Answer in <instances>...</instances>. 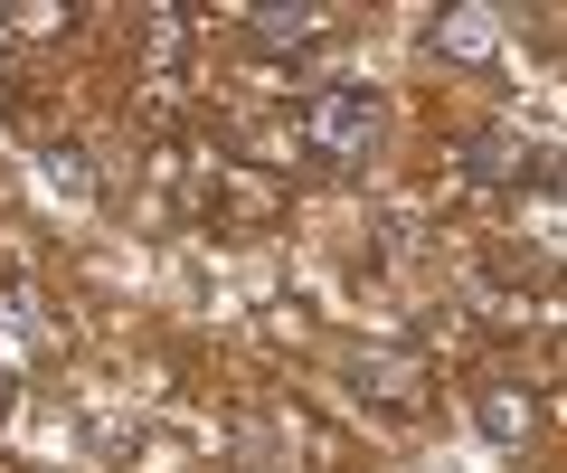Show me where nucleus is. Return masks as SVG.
I'll use <instances>...</instances> for the list:
<instances>
[{"mask_svg": "<svg viewBox=\"0 0 567 473\" xmlns=\"http://www.w3.org/2000/svg\"><path fill=\"white\" fill-rule=\"evenodd\" d=\"M379 95L369 85H322L312 95V143H322V162H369L379 152Z\"/></svg>", "mask_w": 567, "mask_h": 473, "instance_id": "nucleus-1", "label": "nucleus"}, {"mask_svg": "<svg viewBox=\"0 0 567 473\" xmlns=\"http://www.w3.org/2000/svg\"><path fill=\"white\" fill-rule=\"evenodd\" d=\"M341 379L369 398V408H388V417H416L425 408V370L406 360V350H369L360 341V350H341Z\"/></svg>", "mask_w": 567, "mask_h": 473, "instance_id": "nucleus-2", "label": "nucleus"}, {"mask_svg": "<svg viewBox=\"0 0 567 473\" xmlns=\"http://www.w3.org/2000/svg\"><path fill=\"white\" fill-rule=\"evenodd\" d=\"M0 341L29 350V360H48V350H58V322H48V304H39L29 285H10V275H0Z\"/></svg>", "mask_w": 567, "mask_h": 473, "instance_id": "nucleus-3", "label": "nucleus"}, {"mask_svg": "<svg viewBox=\"0 0 567 473\" xmlns=\"http://www.w3.org/2000/svg\"><path fill=\"white\" fill-rule=\"evenodd\" d=\"M246 39L275 48V58H293V48L322 39V10H246Z\"/></svg>", "mask_w": 567, "mask_h": 473, "instance_id": "nucleus-4", "label": "nucleus"}, {"mask_svg": "<svg viewBox=\"0 0 567 473\" xmlns=\"http://www.w3.org/2000/svg\"><path fill=\"white\" fill-rule=\"evenodd\" d=\"M492 29H502L492 10H435V48H445V58H483Z\"/></svg>", "mask_w": 567, "mask_h": 473, "instance_id": "nucleus-5", "label": "nucleus"}, {"mask_svg": "<svg viewBox=\"0 0 567 473\" xmlns=\"http://www.w3.org/2000/svg\"><path fill=\"white\" fill-rule=\"evenodd\" d=\"M529 417H539V408H529L520 389H502V398H483V435H492V445H529Z\"/></svg>", "mask_w": 567, "mask_h": 473, "instance_id": "nucleus-6", "label": "nucleus"}, {"mask_svg": "<svg viewBox=\"0 0 567 473\" xmlns=\"http://www.w3.org/2000/svg\"><path fill=\"white\" fill-rule=\"evenodd\" d=\"M48 181H58L66 199H95V189H104V171H95V152H76V143H58V152H48Z\"/></svg>", "mask_w": 567, "mask_h": 473, "instance_id": "nucleus-7", "label": "nucleus"}, {"mask_svg": "<svg viewBox=\"0 0 567 473\" xmlns=\"http://www.w3.org/2000/svg\"><path fill=\"white\" fill-rule=\"evenodd\" d=\"M0 417H10V370H0Z\"/></svg>", "mask_w": 567, "mask_h": 473, "instance_id": "nucleus-8", "label": "nucleus"}]
</instances>
